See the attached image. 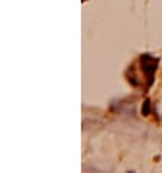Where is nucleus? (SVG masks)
I'll return each instance as SVG.
<instances>
[{"label": "nucleus", "instance_id": "f257e3e1", "mask_svg": "<svg viewBox=\"0 0 162 173\" xmlns=\"http://www.w3.org/2000/svg\"><path fill=\"white\" fill-rule=\"evenodd\" d=\"M140 64H142V70L145 73V76L148 77L149 83H152L153 74L156 70V60H153V57H151L149 54H143L140 58Z\"/></svg>", "mask_w": 162, "mask_h": 173}, {"label": "nucleus", "instance_id": "f03ea898", "mask_svg": "<svg viewBox=\"0 0 162 173\" xmlns=\"http://www.w3.org/2000/svg\"><path fill=\"white\" fill-rule=\"evenodd\" d=\"M142 114L143 115H149L151 114V102L149 101H145L142 105Z\"/></svg>", "mask_w": 162, "mask_h": 173}]
</instances>
